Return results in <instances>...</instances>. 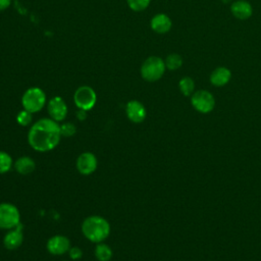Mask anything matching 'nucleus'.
<instances>
[{
	"label": "nucleus",
	"mask_w": 261,
	"mask_h": 261,
	"mask_svg": "<svg viewBox=\"0 0 261 261\" xmlns=\"http://www.w3.org/2000/svg\"><path fill=\"white\" fill-rule=\"evenodd\" d=\"M171 19L164 13H159L151 19V28L158 34H165L171 29Z\"/></svg>",
	"instance_id": "13"
},
{
	"label": "nucleus",
	"mask_w": 261,
	"mask_h": 261,
	"mask_svg": "<svg viewBox=\"0 0 261 261\" xmlns=\"http://www.w3.org/2000/svg\"><path fill=\"white\" fill-rule=\"evenodd\" d=\"M150 1L151 0H126L127 5L134 11H142L146 9L149 6Z\"/></svg>",
	"instance_id": "21"
},
{
	"label": "nucleus",
	"mask_w": 261,
	"mask_h": 261,
	"mask_svg": "<svg viewBox=\"0 0 261 261\" xmlns=\"http://www.w3.org/2000/svg\"><path fill=\"white\" fill-rule=\"evenodd\" d=\"M46 248L48 252L52 255H63L69 251L70 241L67 237L56 234L51 237L46 244Z\"/></svg>",
	"instance_id": "8"
},
{
	"label": "nucleus",
	"mask_w": 261,
	"mask_h": 261,
	"mask_svg": "<svg viewBox=\"0 0 261 261\" xmlns=\"http://www.w3.org/2000/svg\"><path fill=\"white\" fill-rule=\"evenodd\" d=\"M125 113L127 118L135 123L142 122L146 118L147 114L144 105L137 100H132L127 102L125 107Z\"/></svg>",
	"instance_id": "11"
},
{
	"label": "nucleus",
	"mask_w": 261,
	"mask_h": 261,
	"mask_svg": "<svg viewBox=\"0 0 261 261\" xmlns=\"http://www.w3.org/2000/svg\"><path fill=\"white\" fill-rule=\"evenodd\" d=\"M193 107L201 113H209L215 106V100L213 95L205 90H199L195 92L191 99Z\"/></svg>",
	"instance_id": "7"
},
{
	"label": "nucleus",
	"mask_w": 261,
	"mask_h": 261,
	"mask_svg": "<svg viewBox=\"0 0 261 261\" xmlns=\"http://www.w3.org/2000/svg\"><path fill=\"white\" fill-rule=\"evenodd\" d=\"M14 168L15 170L21 174V175H27L32 173L35 168H36V163L35 161L29 157V156H21L17 158L14 162Z\"/></svg>",
	"instance_id": "16"
},
{
	"label": "nucleus",
	"mask_w": 261,
	"mask_h": 261,
	"mask_svg": "<svg viewBox=\"0 0 261 261\" xmlns=\"http://www.w3.org/2000/svg\"><path fill=\"white\" fill-rule=\"evenodd\" d=\"M20 223V213L11 203H0V228L11 229Z\"/></svg>",
	"instance_id": "5"
},
{
	"label": "nucleus",
	"mask_w": 261,
	"mask_h": 261,
	"mask_svg": "<svg viewBox=\"0 0 261 261\" xmlns=\"http://www.w3.org/2000/svg\"><path fill=\"white\" fill-rule=\"evenodd\" d=\"M19 224L14 228L9 229L3 238V245L7 250H15L22 244L23 234L19 228Z\"/></svg>",
	"instance_id": "12"
},
{
	"label": "nucleus",
	"mask_w": 261,
	"mask_h": 261,
	"mask_svg": "<svg viewBox=\"0 0 261 261\" xmlns=\"http://www.w3.org/2000/svg\"><path fill=\"white\" fill-rule=\"evenodd\" d=\"M97 157L91 152H84L76 159V169L81 174L89 175L97 169Z\"/></svg>",
	"instance_id": "10"
},
{
	"label": "nucleus",
	"mask_w": 261,
	"mask_h": 261,
	"mask_svg": "<svg viewBox=\"0 0 261 261\" xmlns=\"http://www.w3.org/2000/svg\"><path fill=\"white\" fill-rule=\"evenodd\" d=\"M62 137H72L76 133V127L72 122H65L60 125Z\"/></svg>",
	"instance_id": "23"
},
{
	"label": "nucleus",
	"mask_w": 261,
	"mask_h": 261,
	"mask_svg": "<svg viewBox=\"0 0 261 261\" xmlns=\"http://www.w3.org/2000/svg\"><path fill=\"white\" fill-rule=\"evenodd\" d=\"M73 101L79 109L88 111L95 106L97 96L95 91L91 87L82 86L74 92Z\"/></svg>",
	"instance_id": "6"
},
{
	"label": "nucleus",
	"mask_w": 261,
	"mask_h": 261,
	"mask_svg": "<svg viewBox=\"0 0 261 261\" xmlns=\"http://www.w3.org/2000/svg\"><path fill=\"white\" fill-rule=\"evenodd\" d=\"M76 117L79 118V120L83 121L87 118V111L86 110H83V109H80L77 112H76Z\"/></svg>",
	"instance_id": "25"
},
{
	"label": "nucleus",
	"mask_w": 261,
	"mask_h": 261,
	"mask_svg": "<svg viewBox=\"0 0 261 261\" xmlns=\"http://www.w3.org/2000/svg\"><path fill=\"white\" fill-rule=\"evenodd\" d=\"M60 125L52 118H41L35 122L28 134L30 146L38 152L53 150L61 139Z\"/></svg>",
	"instance_id": "1"
},
{
	"label": "nucleus",
	"mask_w": 261,
	"mask_h": 261,
	"mask_svg": "<svg viewBox=\"0 0 261 261\" xmlns=\"http://www.w3.org/2000/svg\"><path fill=\"white\" fill-rule=\"evenodd\" d=\"M32 114L31 112L27 111V110H21L17 113L16 116V121L18 124L22 125V126H28L31 122H32Z\"/></svg>",
	"instance_id": "22"
},
{
	"label": "nucleus",
	"mask_w": 261,
	"mask_h": 261,
	"mask_svg": "<svg viewBox=\"0 0 261 261\" xmlns=\"http://www.w3.org/2000/svg\"><path fill=\"white\" fill-rule=\"evenodd\" d=\"M83 234L92 243H102L110 233V224L102 216H88L82 223Z\"/></svg>",
	"instance_id": "2"
},
{
	"label": "nucleus",
	"mask_w": 261,
	"mask_h": 261,
	"mask_svg": "<svg viewBox=\"0 0 261 261\" xmlns=\"http://www.w3.org/2000/svg\"><path fill=\"white\" fill-rule=\"evenodd\" d=\"M46 103V95L40 88L33 87L28 89L21 98V104L24 110L35 113L43 109Z\"/></svg>",
	"instance_id": "4"
},
{
	"label": "nucleus",
	"mask_w": 261,
	"mask_h": 261,
	"mask_svg": "<svg viewBox=\"0 0 261 261\" xmlns=\"http://www.w3.org/2000/svg\"><path fill=\"white\" fill-rule=\"evenodd\" d=\"M47 110L50 115V118L57 122L62 121L67 115L66 103L59 96H55L52 99H50L47 105Z\"/></svg>",
	"instance_id": "9"
},
{
	"label": "nucleus",
	"mask_w": 261,
	"mask_h": 261,
	"mask_svg": "<svg viewBox=\"0 0 261 261\" xmlns=\"http://www.w3.org/2000/svg\"><path fill=\"white\" fill-rule=\"evenodd\" d=\"M165 62L158 56L148 57L141 66V75L147 82H156L165 71Z\"/></svg>",
	"instance_id": "3"
},
{
	"label": "nucleus",
	"mask_w": 261,
	"mask_h": 261,
	"mask_svg": "<svg viewBox=\"0 0 261 261\" xmlns=\"http://www.w3.org/2000/svg\"><path fill=\"white\" fill-rule=\"evenodd\" d=\"M10 3H11V0H0V11L8 8Z\"/></svg>",
	"instance_id": "26"
},
{
	"label": "nucleus",
	"mask_w": 261,
	"mask_h": 261,
	"mask_svg": "<svg viewBox=\"0 0 261 261\" xmlns=\"http://www.w3.org/2000/svg\"><path fill=\"white\" fill-rule=\"evenodd\" d=\"M165 66L170 69V70H175L177 68H179L182 64V59L180 57V55L178 54H169L166 59H165Z\"/></svg>",
	"instance_id": "19"
},
{
	"label": "nucleus",
	"mask_w": 261,
	"mask_h": 261,
	"mask_svg": "<svg viewBox=\"0 0 261 261\" xmlns=\"http://www.w3.org/2000/svg\"><path fill=\"white\" fill-rule=\"evenodd\" d=\"M231 77V72L228 68L220 66L215 68L210 74V82L216 87H222L226 85Z\"/></svg>",
	"instance_id": "15"
},
{
	"label": "nucleus",
	"mask_w": 261,
	"mask_h": 261,
	"mask_svg": "<svg viewBox=\"0 0 261 261\" xmlns=\"http://www.w3.org/2000/svg\"><path fill=\"white\" fill-rule=\"evenodd\" d=\"M11 167H12L11 156L4 151H0V174L6 173L7 171L10 170Z\"/></svg>",
	"instance_id": "20"
},
{
	"label": "nucleus",
	"mask_w": 261,
	"mask_h": 261,
	"mask_svg": "<svg viewBox=\"0 0 261 261\" xmlns=\"http://www.w3.org/2000/svg\"><path fill=\"white\" fill-rule=\"evenodd\" d=\"M178 87L180 92L185 95V96H190L194 93V89H195V83L194 81L189 77V76H185L182 77L179 83H178Z\"/></svg>",
	"instance_id": "18"
},
{
	"label": "nucleus",
	"mask_w": 261,
	"mask_h": 261,
	"mask_svg": "<svg viewBox=\"0 0 261 261\" xmlns=\"http://www.w3.org/2000/svg\"><path fill=\"white\" fill-rule=\"evenodd\" d=\"M68 254H69V257L72 259V260H77V259H81L82 256H83V251L81 248L79 247H71L68 251Z\"/></svg>",
	"instance_id": "24"
},
{
	"label": "nucleus",
	"mask_w": 261,
	"mask_h": 261,
	"mask_svg": "<svg viewBox=\"0 0 261 261\" xmlns=\"http://www.w3.org/2000/svg\"><path fill=\"white\" fill-rule=\"evenodd\" d=\"M231 13L239 19H247L253 13V8L251 4L245 0H238L232 3L230 7Z\"/></svg>",
	"instance_id": "14"
},
{
	"label": "nucleus",
	"mask_w": 261,
	"mask_h": 261,
	"mask_svg": "<svg viewBox=\"0 0 261 261\" xmlns=\"http://www.w3.org/2000/svg\"><path fill=\"white\" fill-rule=\"evenodd\" d=\"M95 257L98 261H109L112 257V250L108 245L98 243L95 248Z\"/></svg>",
	"instance_id": "17"
}]
</instances>
